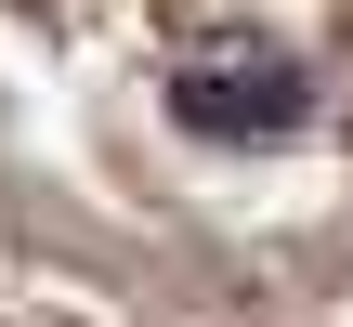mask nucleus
I'll use <instances>...</instances> for the list:
<instances>
[{
    "mask_svg": "<svg viewBox=\"0 0 353 327\" xmlns=\"http://www.w3.org/2000/svg\"><path fill=\"white\" fill-rule=\"evenodd\" d=\"M183 118H196V131H288V118H301V79L249 52V79H183Z\"/></svg>",
    "mask_w": 353,
    "mask_h": 327,
    "instance_id": "f257e3e1",
    "label": "nucleus"
}]
</instances>
